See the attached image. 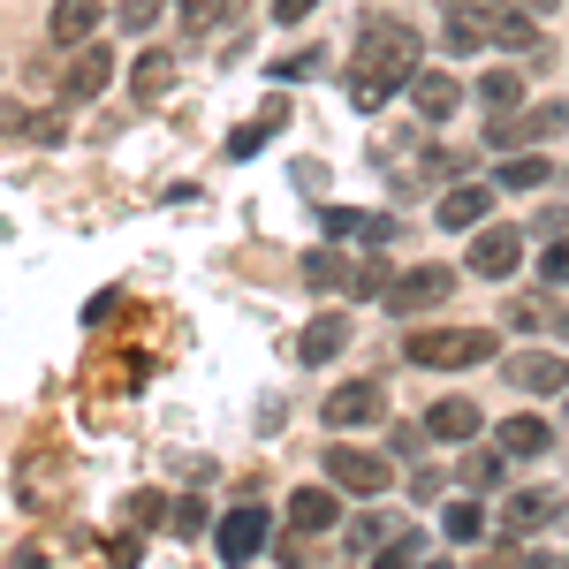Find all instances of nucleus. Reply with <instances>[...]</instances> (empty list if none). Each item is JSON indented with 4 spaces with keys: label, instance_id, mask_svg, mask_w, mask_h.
Here are the masks:
<instances>
[{
    "label": "nucleus",
    "instance_id": "nucleus-21",
    "mask_svg": "<svg viewBox=\"0 0 569 569\" xmlns=\"http://www.w3.org/2000/svg\"><path fill=\"white\" fill-rule=\"evenodd\" d=\"M130 91L144 99V107H160V99L176 91V53H160V46H152V53L130 69Z\"/></svg>",
    "mask_w": 569,
    "mask_h": 569
},
{
    "label": "nucleus",
    "instance_id": "nucleus-29",
    "mask_svg": "<svg viewBox=\"0 0 569 569\" xmlns=\"http://www.w3.org/2000/svg\"><path fill=\"white\" fill-rule=\"evenodd\" d=\"M501 448H479V456H463V486H501Z\"/></svg>",
    "mask_w": 569,
    "mask_h": 569
},
{
    "label": "nucleus",
    "instance_id": "nucleus-31",
    "mask_svg": "<svg viewBox=\"0 0 569 569\" xmlns=\"http://www.w3.org/2000/svg\"><path fill=\"white\" fill-rule=\"evenodd\" d=\"M114 16H122V31H152V23L168 16V0H122Z\"/></svg>",
    "mask_w": 569,
    "mask_h": 569
},
{
    "label": "nucleus",
    "instance_id": "nucleus-6",
    "mask_svg": "<svg viewBox=\"0 0 569 569\" xmlns=\"http://www.w3.org/2000/svg\"><path fill=\"white\" fill-rule=\"evenodd\" d=\"M319 418H327L335 433L372 426V418H388V388H380V380H350V388H335L327 402H319Z\"/></svg>",
    "mask_w": 569,
    "mask_h": 569
},
{
    "label": "nucleus",
    "instance_id": "nucleus-35",
    "mask_svg": "<svg viewBox=\"0 0 569 569\" xmlns=\"http://www.w3.org/2000/svg\"><path fill=\"white\" fill-rule=\"evenodd\" d=\"M23 130L39 137V144H61V114H31V122H23Z\"/></svg>",
    "mask_w": 569,
    "mask_h": 569
},
{
    "label": "nucleus",
    "instance_id": "nucleus-12",
    "mask_svg": "<svg viewBox=\"0 0 569 569\" xmlns=\"http://www.w3.org/2000/svg\"><path fill=\"white\" fill-rule=\"evenodd\" d=\"M410 107H418L426 122H448V114L463 107V77H448V69H410Z\"/></svg>",
    "mask_w": 569,
    "mask_h": 569
},
{
    "label": "nucleus",
    "instance_id": "nucleus-26",
    "mask_svg": "<svg viewBox=\"0 0 569 569\" xmlns=\"http://www.w3.org/2000/svg\"><path fill=\"white\" fill-rule=\"evenodd\" d=\"M440 525H448L456 547H471V539L486 531V509H479V501H448V517H440Z\"/></svg>",
    "mask_w": 569,
    "mask_h": 569
},
{
    "label": "nucleus",
    "instance_id": "nucleus-17",
    "mask_svg": "<svg viewBox=\"0 0 569 569\" xmlns=\"http://www.w3.org/2000/svg\"><path fill=\"white\" fill-rule=\"evenodd\" d=\"M395 531H402V517L372 509V517H357V525H350V539H342V547H350V562H380V555L395 547Z\"/></svg>",
    "mask_w": 569,
    "mask_h": 569
},
{
    "label": "nucleus",
    "instance_id": "nucleus-2",
    "mask_svg": "<svg viewBox=\"0 0 569 569\" xmlns=\"http://www.w3.org/2000/svg\"><path fill=\"white\" fill-rule=\"evenodd\" d=\"M493 350H501L493 327H418V335L402 342V357L426 365V372H463V365H486Z\"/></svg>",
    "mask_w": 569,
    "mask_h": 569
},
{
    "label": "nucleus",
    "instance_id": "nucleus-38",
    "mask_svg": "<svg viewBox=\"0 0 569 569\" xmlns=\"http://www.w3.org/2000/svg\"><path fill=\"white\" fill-rule=\"evenodd\" d=\"M555 327H562V335H569V311H555Z\"/></svg>",
    "mask_w": 569,
    "mask_h": 569
},
{
    "label": "nucleus",
    "instance_id": "nucleus-4",
    "mask_svg": "<svg viewBox=\"0 0 569 569\" xmlns=\"http://www.w3.org/2000/svg\"><path fill=\"white\" fill-rule=\"evenodd\" d=\"M327 486H342V493H357V501H372V493H388V486H395V463H388V456H372V448L335 440V448H327Z\"/></svg>",
    "mask_w": 569,
    "mask_h": 569
},
{
    "label": "nucleus",
    "instance_id": "nucleus-19",
    "mask_svg": "<svg viewBox=\"0 0 569 569\" xmlns=\"http://www.w3.org/2000/svg\"><path fill=\"white\" fill-rule=\"evenodd\" d=\"M289 525L297 531H335L342 525V501H335L327 486H297V493H289Z\"/></svg>",
    "mask_w": 569,
    "mask_h": 569
},
{
    "label": "nucleus",
    "instance_id": "nucleus-33",
    "mask_svg": "<svg viewBox=\"0 0 569 569\" xmlns=\"http://www.w3.org/2000/svg\"><path fill=\"white\" fill-rule=\"evenodd\" d=\"M388 448H395V456H418V448H426V426H395Z\"/></svg>",
    "mask_w": 569,
    "mask_h": 569
},
{
    "label": "nucleus",
    "instance_id": "nucleus-7",
    "mask_svg": "<svg viewBox=\"0 0 569 569\" xmlns=\"http://www.w3.org/2000/svg\"><path fill=\"white\" fill-rule=\"evenodd\" d=\"M266 531H273V517H266L259 501H243V509H228V517H220V562H251V555H259L266 547Z\"/></svg>",
    "mask_w": 569,
    "mask_h": 569
},
{
    "label": "nucleus",
    "instance_id": "nucleus-15",
    "mask_svg": "<svg viewBox=\"0 0 569 569\" xmlns=\"http://www.w3.org/2000/svg\"><path fill=\"white\" fill-rule=\"evenodd\" d=\"M99 16H107V0H53L46 39L53 46H84V39H99Z\"/></svg>",
    "mask_w": 569,
    "mask_h": 569
},
{
    "label": "nucleus",
    "instance_id": "nucleus-36",
    "mask_svg": "<svg viewBox=\"0 0 569 569\" xmlns=\"http://www.w3.org/2000/svg\"><path fill=\"white\" fill-rule=\"evenodd\" d=\"M311 8H319V0H273V16H281V23H305Z\"/></svg>",
    "mask_w": 569,
    "mask_h": 569
},
{
    "label": "nucleus",
    "instance_id": "nucleus-30",
    "mask_svg": "<svg viewBox=\"0 0 569 569\" xmlns=\"http://www.w3.org/2000/svg\"><path fill=\"white\" fill-rule=\"evenodd\" d=\"M539 281H547V289H569V236H547V259H539Z\"/></svg>",
    "mask_w": 569,
    "mask_h": 569
},
{
    "label": "nucleus",
    "instance_id": "nucleus-37",
    "mask_svg": "<svg viewBox=\"0 0 569 569\" xmlns=\"http://www.w3.org/2000/svg\"><path fill=\"white\" fill-rule=\"evenodd\" d=\"M517 8H525V16H555V0H517Z\"/></svg>",
    "mask_w": 569,
    "mask_h": 569
},
{
    "label": "nucleus",
    "instance_id": "nucleus-11",
    "mask_svg": "<svg viewBox=\"0 0 569 569\" xmlns=\"http://www.w3.org/2000/svg\"><path fill=\"white\" fill-rule=\"evenodd\" d=\"M555 517H562V493H555V486H525V493H509L501 531H509V539H525V531H547Z\"/></svg>",
    "mask_w": 569,
    "mask_h": 569
},
{
    "label": "nucleus",
    "instance_id": "nucleus-28",
    "mask_svg": "<svg viewBox=\"0 0 569 569\" xmlns=\"http://www.w3.org/2000/svg\"><path fill=\"white\" fill-rule=\"evenodd\" d=\"M176 16H182V31H190V39H206L220 16H228V0H176Z\"/></svg>",
    "mask_w": 569,
    "mask_h": 569
},
{
    "label": "nucleus",
    "instance_id": "nucleus-9",
    "mask_svg": "<svg viewBox=\"0 0 569 569\" xmlns=\"http://www.w3.org/2000/svg\"><path fill=\"white\" fill-rule=\"evenodd\" d=\"M479 31L493 46H509V53H539V16H525L517 0H501V8H486V0H479Z\"/></svg>",
    "mask_w": 569,
    "mask_h": 569
},
{
    "label": "nucleus",
    "instance_id": "nucleus-18",
    "mask_svg": "<svg viewBox=\"0 0 569 569\" xmlns=\"http://www.w3.org/2000/svg\"><path fill=\"white\" fill-rule=\"evenodd\" d=\"M342 350H350V319H342V311L311 319V327H305V342H297V357H305V365H335Z\"/></svg>",
    "mask_w": 569,
    "mask_h": 569
},
{
    "label": "nucleus",
    "instance_id": "nucleus-3",
    "mask_svg": "<svg viewBox=\"0 0 569 569\" xmlns=\"http://www.w3.org/2000/svg\"><path fill=\"white\" fill-rule=\"evenodd\" d=\"M380 297H388L395 319H426V311H440L456 297V273H448V266H402V273H388Z\"/></svg>",
    "mask_w": 569,
    "mask_h": 569
},
{
    "label": "nucleus",
    "instance_id": "nucleus-14",
    "mask_svg": "<svg viewBox=\"0 0 569 569\" xmlns=\"http://www.w3.org/2000/svg\"><path fill=\"white\" fill-rule=\"evenodd\" d=\"M479 433H486V418L471 395H440L433 410H426V440H479Z\"/></svg>",
    "mask_w": 569,
    "mask_h": 569
},
{
    "label": "nucleus",
    "instance_id": "nucleus-16",
    "mask_svg": "<svg viewBox=\"0 0 569 569\" xmlns=\"http://www.w3.org/2000/svg\"><path fill=\"white\" fill-rule=\"evenodd\" d=\"M493 213V182H448V198H440V228H456V236H463V228H479V220Z\"/></svg>",
    "mask_w": 569,
    "mask_h": 569
},
{
    "label": "nucleus",
    "instance_id": "nucleus-27",
    "mask_svg": "<svg viewBox=\"0 0 569 569\" xmlns=\"http://www.w3.org/2000/svg\"><path fill=\"white\" fill-rule=\"evenodd\" d=\"M479 99L486 107H517V99H525V69H493V77H479Z\"/></svg>",
    "mask_w": 569,
    "mask_h": 569
},
{
    "label": "nucleus",
    "instance_id": "nucleus-22",
    "mask_svg": "<svg viewBox=\"0 0 569 569\" xmlns=\"http://www.w3.org/2000/svg\"><path fill=\"white\" fill-rule=\"evenodd\" d=\"M501 456H517V463H531V456H547V448H555V433H547V418H509V426H501Z\"/></svg>",
    "mask_w": 569,
    "mask_h": 569
},
{
    "label": "nucleus",
    "instance_id": "nucleus-24",
    "mask_svg": "<svg viewBox=\"0 0 569 569\" xmlns=\"http://www.w3.org/2000/svg\"><path fill=\"white\" fill-rule=\"evenodd\" d=\"M501 319L517 327V335H539V327H555V305H547V289H525V297H509Z\"/></svg>",
    "mask_w": 569,
    "mask_h": 569
},
{
    "label": "nucleus",
    "instance_id": "nucleus-10",
    "mask_svg": "<svg viewBox=\"0 0 569 569\" xmlns=\"http://www.w3.org/2000/svg\"><path fill=\"white\" fill-rule=\"evenodd\" d=\"M327 236L388 251V243H402V220H395V213H350V206H327Z\"/></svg>",
    "mask_w": 569,
    "mask_h": 569
},
{
    "label": "nucleus",
    "instance_id": "nucleus-20",
    "mask_svg": "<svg viewBox=\"0 0 569 569\" xmlns=\"http://www.w3.org/2000/svg\"><path fill=\"white\" fill-rule=\"evenodd\" d=\"M440 46H448L456 61L486 46V31H479V0H448V23H440Z\"/></svg>",
    "mask_w": 569,
    "mask_h": 569
},
{
    "label": "nucleus",
    "instance_id": "nucleus-13",
    "mask_svg": "<svg viewBox=\"0 0 569 569\" xmlns=\"http://www.w3.org/2000/svg\"><path fill=\"white\" fill-rule=\"evenodd\" d=\"M77 61H69V77H61V99H99L107 91V77H114V53L99 39H84V46H69Z\"/></svg>",
    "mask_w": 569,
    "mask_h": 569
},
{
    "label": "nucleus",
    "instance_id": "nucleus-1",
    "mask_svg": "<svg viewBox=\"0 0 569 569\" xmlns=\"http://www.w3.org/2000/svg\"><path fill=\"white\" fill-rule=\"evenodd\" d=\"M418 23H402V16H365L357 23V53H350V99L372 114V107H388L395 91L410 84V69H418Z\"/></svg>",
    "mask_w": 569,
    "mask_h": 569
},
{
    "label": "nucleus",
    "instance_id": "nucleus-23",
    "mask_svg": "<svg viewBox=\"0 0 569 569\" xmlns=\"http://www.w3.org/2000/svg\"><path fill=\"white\" fill-rule=\"evenodd\" d=\"M305 281H311V289H342V297H350L357 259H342V251H311V259H305Z\"/></svg>",
    "mask_w": 569,
    "mask_h": 569
},
{
    "label": "nucleus",
    "instance_id": "nucleus-34",
    "mask_svg": "<svg viewBox=\"0 0 569 569\" xmlns=\"http://www.w3.org/2000/svg\"><path fill=\"white\" fill-rule=\"evenodd\" d=\"M562 228H569V206H547V213L531 220V236H562Z\"/></svg>",
    "mask_w": 569,
    "mask_h": 569
},
{
    "label": "nucleus",
    "instance_id": "nucleus-8",
    "mask_svg": "<svg viewBox=\"0 0 569 569\" xmlns=\"http://www.w3.org/2000/svg\"><path fill=\"white\" fill-rule=\"evenodd\" d=\"M509 388H525V395H569V357L562 350H517V357H509Z\"/></svg>",
    "mask_w": 569,
    "mask_h": 569
},
{
    "label": "nucleus",
    "instance_id": "nucleus-5",
    "mask_svg": "<svg viewBox=\"0 0 569 569\" xmlns=\"http://www.w3.org/2000/svg\"><path fill=\"white\" fill-rule=\"evenodd\" d=\"M525 259V228H509V220H479V236H471V273L479 281H509Z\"/></svg>",
    "mask_w": 569,
    "mask_h": 569
},
{
    "label": "nucleus",
    "instance_id": "nucleus-32",
    "mask_svg": "<svg viewBox=\"0 0 569 569\" xmlns=\"http://www.w3.org/2000/svg\"><path fill=\"white\" fill-rule=\"evenodd\" d=\"M380 289H388V259H357L350 297H380Z\"/></svg>",
    "mask_w": 569,
    "mask_h": 569
},
{
    "label": "nucleus",
    "instance_id": "nucleus-25",
    "mask_svg": "<svg viewBox=\"0 0 569 569\" xmlns=\"http://www.w3.org/2000/svg\"><path fill=\"white\" fill-rule=\"evenodd\" d=\"M547 176H555V168H547L539 152H517V160L501 168V182H493V190H539V182H547Z\"/></svg>",
    "mask_w": 569,
    "mask_h": 569
}]
</instances>
